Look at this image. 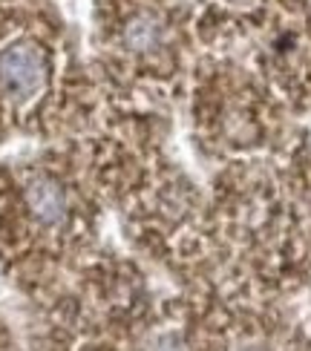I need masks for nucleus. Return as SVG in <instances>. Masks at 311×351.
Returning <instances> with one entry per match:
<instances>
[{
	"instance_id": "nucleus-3",
	"label": "nucleus",
	"mask_w": 311,
	"mask_h": 351,
	"mask_svg": "<svg viewBox=\"0 0 311 351\" xmlns=\"http://www.w3.org/2000/svg\"><path fill=\"white\" fill-rule=\"evenodd\" d=\"M161 40H165V26L150 12L136 14L124 29V43L133 52H153Z\"/></svg>"
},
{
	"instance_id": "nucleus-1",
	"label": "nucleus",
	"mask_w": 311,
	"mask_h": 351,
	"mask_svg": "<svg viewBox=\"0 0 311 351\" xmlns=\"http://www.w3.org/2000/svg\"><path fill=\"white\" fill-rule=\"evenodd\" d=\"M47 66L32 43H12L0 52V84L14 101H29L41 93Z\"/></svg>"
},
{
	"instance_id": "nucleus-2",
	"label": "nucleus",
	"mask_w": 311,
	"mask_h": 351,
	"mask_svg": "<svg viewBox=\"0 0 311 351\" xmlns=\"http://www.w3.org/2000/svg\"><path fill=\"white\" fill-rule=\"evenodd\" d=\"M26 202L29 210L35 213V219L41 225H58L64 219L67 210V199L61 193V187L49 179H35L26 187Z\"/></svg>"
},
{
	"instance_id": "nucleus-4",
	"label": "nucleus",
	"mask_w": 311,
	"mask_h": 351,
	"mask_svg": "<svg viewBox=\"0 0 311 351\" xmlns=\"http://www.w3.org/2000/svg\"><path fill=\"white\" fill-rule=\"evenodd\" d=\"M156 351H185V348L176 337H159L156 340Z\"/></svg>"
},
{
	"instance_id": "nucleus-5",
	"label": "nucleus",
	"mask_w": 311,
	"mask_h": 351,
	"mask_svg": "<svg viewBox=\"0 0 311 351\" xmlns=\"http://www.w3.org/2000/svg\"><path fill=\"white\" fill-rule=\"evenodd\" d=\"M231 3H251V0H231Z\"/></svg>"
}]
</instances>
